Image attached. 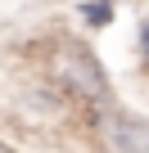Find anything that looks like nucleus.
Returning <instances> with one entry per match:
<instances>
[{
  "label": "nucleus",
  "mask_w": 149,
  "mask_h": 153,
  "mask_svg": "<svg viewBox=\"0 0 149 153\" xmlns=\"http://www.w3.org/2000/svg\"><path fill=\"white\" fill-rule=\"evenodd\" d=\"M59 76L77 90V95H91V99H104V72H100V63L86 54V50H68L63 59H59Z\"/></svg>",
  "instance_id": "nucleus-1"
},
{
  "label": "nucleus",
  "mask_w": 149,
  "mask_h": 153,
  "mask_svg": "<svg viewBox=\"0 0 149 153\" xmlns=\"http://www.w3.org/2000/svg\"><path fill=\"white\" fill-rule=\"evenodd\" d=\"M118 149H149V126L145 122H118V131L109 135Z\"/></svg>",
  "instance_id": "nucleus-2"
},
{
  "label": "nucleus",
  "mask_w": 149,
  "mask_h": 153,
  "mask_svg": "<svg viewBox=\"0 0 149 153\" xmlns=\"http://www.w3.org/2000/svg\"><path fill=\"white\" fill-rule=\"evenodd\" d=\"M82 18L91 27H109L113 23V0H86V5H82Z\"/></svg>",
  "instance_id": "nucleus-3"
},
{
  "label": "nucleus",
  "mask_w": 149,
  "mask_h": 153,
  "mask_svg": "<svg viewBox=\"0 0 149 153\" xmlns=\"http://www.w3.org/2000/svg\"><path fill=\"white\" fill-rule=\"evenodd\" d=\"M140 45H145V54H149V18H145V27H140Z\"/></svg>",
  "instance_id": "nucleus-4"
}]
</instances>
